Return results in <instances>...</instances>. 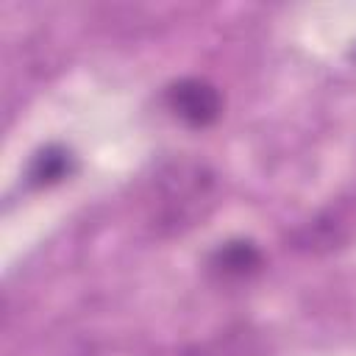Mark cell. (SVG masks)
Returning a JSON list of instances; mask_svg holds the SVG:
<instances>
[{"instance_id": "obj_1", "label": "cell", "mask_w": 356, "mask_h": 356, "mask_svg": "<svg viewBox=\"0 0 356 356\" xmlns=\"http://www.w3.org/2000/svg\"><path fill=\"white\" fill-rule=\"evenodd\" d=\"M217 178L195 159H172L156 172V228L175 234L200 222L214 206Z\"/></svg>"}, {"instance_id": "obj_2", "label": "cell", "mask_w": 356, "mask_h": 356, "mask_svg": "<svg viewBox=\"0 0 356 356\" xmlns=\"http://www.w3.org/2000/svg\"><path fill=\"white\" fill-rule=\"evenodd\" d=\"M164 103L189 128H209L222 114V95L206 78H181L172 81L164 92Z\"/></svg>"}, {"instance_id": "obj_6", "label": "cell", "mask_w": 356, "mask_h": 356, "mask_svg": "<svg viewBox=\"0 0 356 356\" xmlns=\"http://www.w3.org/2000/svg\"><path fill=\"white\" fill-rule=\"evenodd\" d=\"M342 242H345V231H342V222H337V217H317L295 234V248L312 250V253L331 250Z\"/></svg>"}, {"instance_id": "obj_4", "label": "cell", "mask_w": 356, "mask_h": 356, "mask_svg": "<svg viewBox=\"0 0 356 356\" xmlns=\"http://www.w3.org/2000/svg\"><path fill=\"white\" fill-rule=\"evenodd\" d=\"M264 267V253L250 239H228L209 256V273L220 281H245Z\"/></svg>"}, {"instance_id": "obj_5", "label": "cell", "mask_w": 356, "mask_h": 356, "mask_svg": "<svg viewBox=\"0 0 356 356\" xmlns=\"http://www.w3.org/2000/svg\"><path fill=\"white\" fill-rule=\"evenodd\" d=\"M70 172H72L70 150L61 145H47L33 156V161L28 167V184L31 186H53V184H61Z\"/></svg>"}, {"instance_id": "obj_3", "label": "cell", "mask_w": 356, "mask_h": 356, "mask_svg": "<svg viewBox=\"0 0 356 356\" xmlns=\"http://www.w3.org/2000/svg\"><path fill=\"white\" fill-rule=\"evenodd\" d=\"M184 356H267V339L259 328L236 323L203 342L189 345Z\"/></svg>"}]
</instances>
